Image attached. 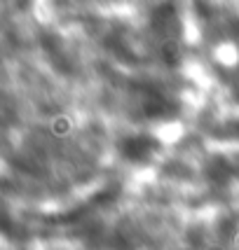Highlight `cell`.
<instances>
[]
</instances>
